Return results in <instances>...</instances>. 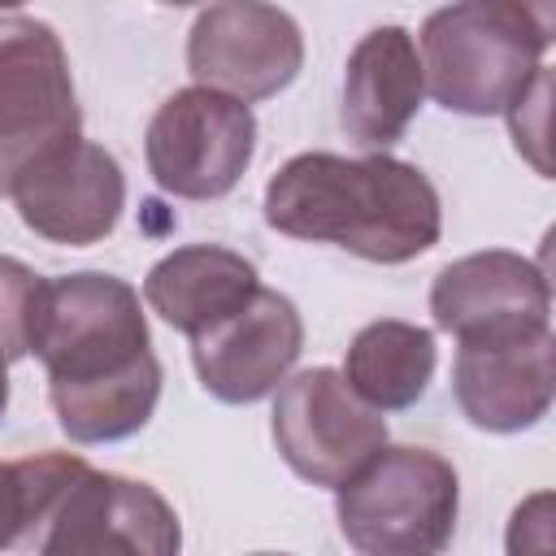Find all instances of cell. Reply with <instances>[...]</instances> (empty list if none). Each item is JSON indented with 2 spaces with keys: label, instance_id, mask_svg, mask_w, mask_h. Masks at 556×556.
Wrapping results in <instances>:
<instances>
[{
  "label": "cell",
  "instance_id": "22",
  "mask_svg": "<svg viewBox=\"0 0 556 556\" xmlns=\"http://www.w3.org/2000/svg\"><path fill=\"white\" fill-rule=\"evenodd\" d=\"M4 408H9V361L0 352V417H4Z\"/></svg>",
  "mask_w": 556,
  "mask_h": 556
},
{
  "label": "cell",
  "instance_id": "7",
  "mask_svg": "<svg viewBox=\"0 0 556 556\" xmlns=\"http://www.w3.org/2000/svg\"><path fill=\"white\" fill-rule=\"evenodd\" d=\"M78 122L61 35L35 17H0V195L26 161L74 139Z\"/></svg>",
  "mask_w": 556,
  "mask_h": 556
},
{
  "label": "cell",
  "instance_id": "6",
  "mask_svg": "<svg viewBox=\"0 0 556 556\" xmlns=\"http://www.w3.org/2000/svg\"><path fill=\"white\" fill-rule=\"evenodd\" d=\"M274 443L282 460L313 486L348 482L374 452L387 447V421L365 404L339 369H300L274 387Z\"/></svg>",
  "mask_w": 556,
  "mask_h": 556
},
{
  "label": "cell",
  "instance_id": "19",
  "mask_svg": "<svg viewBox=\"0 0 556 556\" xmlns=\"http://www.w3.org/2000/svg\"><path fill=\"white\" fill-rule=\"evenodd\" d=\"M547 91H552V70L543 65L517 96L513 104L504 109L508 113V126H513V139H517V152L547 178L552 174V161H547Z\"/></svg>",
  "mask_w": 556,
  "mask_h": 556
},
{
  "label": "cell",
  "instance_id": "17",
  "mask_svg": "<svg viewBox=\"0 0 556 556\" xmlns=\"http://www.w3.org/2000/svg\"><path fill=\"white\" fill-rule=\"evenodd\" d=\"M52 413L74 443H113L148 426L161 400V361L143 356L139 365L83 382V387H48Z\"/></svg>",
  "mask_w": 556,
  "mask_h": 556
},
{
  "label": "cell",
  "instance_id": "15",
  "mask_svg": "<svg viewBox=\"0 0 556 556\" xmlns=\"http://www.w3.org/2000/svg\"><path fill=\"white\" fill-rule=\"evenodd\" d=\"M256 265L217 243H187L161 256L143 278L148 308L182 334H200L230 317L256 291Z\"/></svg>",
  "mask_w": 556,
  "mask_h": 556
},
{
  "label": "cell",
  "instance_id": "5",
  "mask_svg": "<svg viewBox=\"0 0 556 556\" xmlns=\"http://www.w3.org/2000/svg\"><path fill=\"white\" fill-rule=\"evenodd\" d=\"M256 117L248 100H235L213 87L174 91L148 122L143 156L161 191L178 200H217L235 191L252 165Z\"/></svg>",
  "mask_w": 556,
  "mask_h": 556
},
{
  "label": "cell",
  "instance_id": "12",
  "mask_svg": "<svg viewBox=\"0 0 556 556\" xmlns=\"http://www.w3.org/2000/svg\"><path fill=\"white\" fill-rule=\"evenodd\" d=\"M434 326L469 339H504L552 326V282L521 252H473L439 269L430 287Z\"/></svg>",
  "mask_w": 556,
  "mask_h": 556
},
{
  "label": "cell",
  "instance_id": "16",
  "mask_svg": "<svg viewBox=\"0 0 556 556\" xmlns=\"http://www.w3.org/2000/svg\"><path fill=\"white\" fill-rule=\"evenodd\" d=\"M343 378L378 413L408 408L426 395L434 378V334L426 326L395 317L369 321L348 348Z\"/></svg>",
  "mask_w": 556,
  "mask_h": 556
},
{
  "label": "cell",
  "instance_id": "14",
  "mask_svg": "<svg viewBox=\"0 0 556 556\" xmlns=\"http://www.w3.org/2000/svg\"><path fill=\"white\" fill-rule=\"evenodd\" d=\"M421 96L426 78L413 35L404 26H378L348 56L339 122L352 143L391 148L417 117Z\"/></svg>",
  "mask_w": 556,
  "mask_h": 556
},
{
  "label": "cell",
  "instance_id": "10",
  "mask_svg": "<svg viewBox=\"0 0 556 556\" xmlns=\"http://www.w3.org/2000/svg\"><path fill=\"white\" fill-rule=\"evenodd\" d=\"M182 530L178 513L161 491L148 482L83 469L65 495L56 500L52 517L43 521L35 552H139V556H169L178 552Z\"/></svg>",
  "mask_w": 556,
  "mask_h": 556
},
{
  "label": "cell",
  "instance_id": "8",
  "mask_svg": "<svg viewBox=\"0 0 556 556\" xmlns=\"http://www.w3.org/2000/svg\"><path fill=\"white\" fill-rule=\"evenodd\" d=\"M304 35L291 13L265 0H213L187 35V70L200 87L235 100H269L295 83Z\"/></svg>",
  "mask_w": 556,
  "mask_h": 556
},
{
  "label": "cell",
  "instance_id": "9",
  "mask_svg": "<svg viewBox=\"0 0 556 556\" xmlns=\"http://www.w3.org/2000/svg\"><path fill=\"white\" fill-rule=\"evenodd\" d=\"M9 195L26 230L48 243L87 248L113 235L126 204V178L113 152L74 135L26 161L9 182Z\"/></svg>",
  "mask_w": 556,
  "mask_h": 556
},
{
  "label": "cell",
  "instance_id": "24",
  "mask_svg": "<svg viewBox=\"0 0 556 556\" xmlns=\"http://www.w3.org/2000/svg\"><path fill=\"white\" fill-rule=\"evenodd\" d=\"M161 4H195V0H161Z\"/></svg>",
  "mask_w": 556,
  "mask_h": 556
},
{
  "label": "cell",
  "instance_id": "21",
  "mask_svg": "<svg viewBox=\"0 0 556 556\" xmlns=\"http://www.w3.org/2000/svg\"><path fill=\"white\" fill-rule=\"evenodd\" d=\"M504 4H513L517 13H526V17L552 39V30H556V22H552V0H504Z\"/></svg>",
  "mask_w": 556,
  "mask_h": 556
},
{
  "label": "cell",
  "instance_id": "1",
  "mask_svg": "<svg viewBox=\"0 0 556 556\" xmlns=\"http://www.w3.org/2000/svg\"><path fill=\"white\" fill-rule=\"evenodd\" d=\"M265 222L278 235L334 243L378 265H404L439 243L443 208L434 182L387 152L291 156L265 187Z\"/></svg>",
  "mask_w": 556,
  "mask_h": 556
},
{
  "label": "cell",
  "instance_id": "11",
  "mask_svg": "<svg viewBox=\"0 0 556 556\" xmlns=\"http://www.w3.org/2000/svg\"><path fill=\"white\" fill-rule=\"evenodd\" d=\"M300 348V308L278 291L256 287L248 304L191 339V361L208 395L226 404H256L291 374Z\"/></svg>",
  "mask_w": 556,
  "mask_h": 556
},
{
  "label": "cell",
  "instance_id": "18",
  "mask_svg": "<svg viewBox=\"0 0 556 556\" xmlns=\"http://www.w3.org/2000/svg\"><path fill=\"white\" fill-rule=\"evenodd\" d=\"M39 287L43 278L30 265L0 256V352L4 361H22L30 352V321H35Z\"/></svg>",
  "mask_w": 556,
  "mask_h": 556
},
{
  "label": "cell",
  "instance_id": "13",
  "mask_svg": "<svg viewBox=\"0 0 556 556\" xmlns=\"http://www.w3.org/2000/svg\"><path fill=\"white\" fill-rule=\"evenodd\" d=\"M452 391L460 413L491 434H517L547 417L556 369H552V326L504 334V339H469L456 352Z\"/></svg>",
  "mask_w": 556,
  "mask_h": 556
},
{
  "label": "cell",
  "instance_id": "2",
  "mask_svg": "<svg viewBox=\"0 0 556 556\" xmlns=\"http://www.w3.org/2000/svg\"><path fill=\"white\" fill-rule=\"evenodd\" d=\"M552 39L504 0H452L421 26L426 91L465 117H491L543 70Z\"/></svg>",
  "mask_w": 556,
  "mask_h": 556
},
{
  "label": "cell",
  "instance_id": "20",
  "mask_svg": "<svg viewBox=\"0 0 556 556\" xmlns=\"http://www.w3.org/2000/svg\"><path fill=\"white\" fill-rule=\"evenodd\" d=\"M22 539H26L22 478H17V465L0 460V547H22Z\"/></svg>",
  "mask_w": 556,
  "mask_h": 556
},
{
  "label": "cell",
  "instance_id": "3",
  "mask_svg": "<svg viewBox=\"0 0 556 556\" xmlns=\"http://www.w3.org/2000/svg\"><path fill=\"white\" fill-rule=\"evenodd\" d=\"M334 491L343 539L369 556H430L456 530L460 482L430 447H382Z\"/></svg>",
  "mask_w": 556,
  "mask_h": 556
},
{
  "label": "cell",
  "instance_id": "4",
  "mask_svg": "<svg viewBox=\"0 0 556 556\" xmlns=\"http://www.w3.org/2000/svg\"><path fill=\"white\" fill-rule=\"evenodd\" d=\"M30 352L48 369V387H83L152 356L139 291L113 274L43 278L30 321Z\"/></svg>",
  "mask_w": 556,
  "mask_h": 556
},
{
  "label": "cell",
  "instance_id": "23",
  "mask_svg": "<svg viewBox=\"0 0 556 556\" xmlns=\"http://www.w3.org/2000/svg\"><path fill=\"white\" fill-rule=\"evenodd\" d=\"M17 4H26V0H0V9H17Z\"/></svg>",
  "mask_w": 556,
  "mask_h": 556
}]
</instances>
